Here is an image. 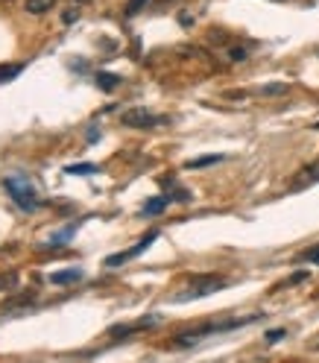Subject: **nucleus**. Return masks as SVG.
I'll return each instance as SVG.
<instances>
[{"mask_svg": "<svg viewBox=\"0 0 319 363\" xmlns=\"http://www.w3.org/2000/svg\"><path fill=\"white\" fill-rule=\"evenodd\" d=\"M226 284H228V281L220 279V276H196V279H191L188 288L179 293V299H182V302H185V299H202V296H211V293H217V290H223Z\"/></svg>", "mask_w": 319, "mask_h": 363, "instance_id": "obj_1", "label": "nucleus"}, {"mask_svg": "<svg viewBox=\"0 0 319 363\" xmlns=\"http://www.w3.org/2000/svg\"><path fill=\"white\" fill-rule=\"evenodd\" d=\"M3 188L15 196V202L24 208V211H36V208H38V196H36V191L29 188V182H24V179H3Z\"/></svg>", "mask_w": 319, "mask_h": 363, "instance_id": "obj_2", "label": "nucleus"}, {"mask_svg": "<svg viewBox=\"0 0 319 363\" xmlns=\"http://www.w3.org/2000/svg\"><path fill=\"white\" fill-rule=\"evenodd\" d=\"M120 124L132 126V129H150V126L161 124V117H156L150 108H126V112L120 115Z\"/></svg>", "mask_w": 319, "mask_h": 363, "instance_id": "obj_3", "label": "nucleus"}, {"mask_svg": "<svg viewBox=\"0 0 319 363\" xmlns=\"http://www.w3.org/2000/svg\"><path fill=\"white\" fill-rule=\"evenodd\" d=\"M156 237H158L156 232H150L144 240H138V244L132 246L129 252H120V255H108V258H106V267H117V264H126V261H132V258H138L141 252H144V249H147V246H150Z\"/></svg>", "mask_w": 319, "mask_h": 363, "instance_id": "obj_4", "label": "nucleus"}, {"mask_svg": "<svg viewBox=\"0 0 319 363\" xmlns=\"http://www.w3.org/2000/svg\"><path fill=\"white\" fill-rule=\"evenodd\" d=\"M314 182H319V161L311 164V167H305L299 176H296V185H293V188L299 191V188H305V185H314Z\"/></svg>", "mask_w": 319, "mask_h": 363, "instance_id": "obj_5", "label": "nucleus"}, {"mask_svg": "<svg viewBox=\"0 0 319 363\" xmlns=\"http://www.w3.org/2000/svg\"><path fill=\"white\" fill-rule=\"evenodd\" d=\"M50 281L53 284H76V281H82V270H59L50 276Z\"/></svg>", "mask_w": 319, "mask_h": 363, "instance_id": "obj_6", "label": "nucleus"}, {"mask_svg": "<svg viewBox=\"0 0 319 363\" xmlns=\"http://www.w3.org/2000/svg\"><path fill=\"white\" fill-rule=\"evenodd\" d=\"M167 202H170L167 196H152V200L141 208V214H144V217H156V214H161L164 208H167Z\"/></svg>", "mask_w": 319, "mask_h": 363, "instance_id": "obj_7", "label": "nucleus"}, {"mask_svg": "<svg viewBox=\"0 0 319 363\" xmlns=\"http://www.w3.org/2000/svg\"><path fill=\"white\" fill-rule=\"evenodd\" d=\"M97 85H100L103 88V91H115V88L120 85V76L117 73H97Z\"/></svg>", "mask_w": 319, "mask_h": 363, "instance_id": "obj_8", "label": "nucleus"}, {"mask_svg": "<svg viewBox=\"0 0 319 363\" xmlns=\"http://www.w3.org/2000/svg\"><path fill=\"white\" fill-rule=\"evenodd\" d=\"M56 0H27V12L29 15H41V12H50Z\"/></svg>", "mask_w": 319, "mask_h": 363, "instance_id": "obj_9", "label": "nucleus"}, {"mask_svg": "<svg viewBox=\"0 0 319 363\" xmlns=\"http://www.w3.org/2000/svg\"><path fill=\"white\" fill-rule=\"evenodd\" d=\"M64 173H71V176H91V173H97V167H94V164H68Z\"/></svg>", "mask_w": 319, "mask_h": 363, "instance_id": "obj_10", "label": "nucleus"}, {"mask_svg": "<svg viewBox=\"0 0 319 363\" xmlns=\"http://www.w3.org/2000/svg\"><path fill=\"white\" fill-rule=\"evenodd\" d=\"M217 161H223V156H205V159H193V161H188L185 167L188 170H200V167H208V164H217Z\"/></svg>", "mask_w": 319, "mask_h": 363, "instance_id": "obj_11", "label": "nucleus"}, {"mask_svg": "<svg viewBox=\"0 0 319 363\" xmlns=\"http://www.w3.org/2000/svg\"><path fill=\"white\" fill-rule=\"evenodd\" d=\"M261 94H263V97H279V94H287V85H284V82H270V85H263V88H261Z\"/></svg>", "mask_w": 319, "mask_h": 363, "instance_id": "obj_12", "label": "nucleus"}, {"mask_svg": "<svg viewBox=\"0 0 319 363\" xmlns=\"http://www.w3.org/2000/svg\"><path fill=\"white\" fill-rule=\"evenodd\" d=\"M21 73V65H9V68H0V82H6V80H12V76Z\"/></svg>", "mask_w": 319, "mask_h": 363, "instance_id": "obj_13", "label": "nucleus"}, {"mask_svg": "<svg viewBox=\"0 0 319 363\" xmlns=\"http://www.w3.org/2000/svg\"><path fill=\"white\" fill-rule=\"evenodd\" d=\"M15 284H18L15 272H6V276H0V290H9V288H15Z\"/></svg>", "mask_w": 319, "mask_h": 363, "instance_id": "obj_14", "label": "nucleus"}, {"mask_svg": "<svg viewBox=\"0 0 319 363\" xmlns=\"http://www.w3.org/2000/svg\"><path fill=\"white\" fill-rule=\"evenodd\" d=\"M284 334H287L284 328H272V331H267V343H276V340H281Z\"/></svg>", "mask_w": 319, "mask_h": 363, "instance_id": "obj_15", "label": "nucleus"}, {"mask_svg": "<svg viewBox=\"0 0 319 363\" xmlns=\"http://www.w3.org/2000/svg\"><path fill=\"white\" fill-rule=\"evenodd\" d=\"M144 3H147V0H129V6H126V15H135L138 9L144 6Z\"/></svg>", "mask_w": 319, "mask_h": 363, "instance_id": "obj_16", "label": "nucleus"}, {"mask_svg": "<svg viewBox=\"0 0 319 363\" xmlns=\"http://www.w3.org/2000/svg\"><path fill=\"white\" fill-rule=\"evenodd\" d=\"M76 18H80V12H76V9H64V15H62V21H64V24H73Z\"/></svg>", "mask_w": 319, "mask_h": 363, "instance_id": "obj_17", "label": "nucleus"}, {"mask_svg": "<svg viewBox=\"0 0 319 363\" xmlns=\"http://www.w3.org/2000/svg\"><path fill=\"white\" fill-rule=\"evenodd\" d=\"M305 261H314V264H319V246H314L311 252H305Z\"/></svg>", "mask_w": 319, "mask_h": 363, "instance_id": "obj_18", "label": "nucleus"}, {"mask_svg": "<svg viewBox=\"0 0 319 363\" xmlns=\"http://www.w3.org/2000/svg\"><path fill=\"white\" fill-rule=\"evenodd\" d=\"M305 279H307V272H296V276H293L287 284H299V281H305Z\"/></svg>", "mask_w": 319, "mask_h": 363, "instance_id": "obj_19", "label": "nucleus"}, {"mask_svg": "<svg viewBox=\"0 0 319 363\" xmlns=\"http://www.w3.org/2000/svg\"><path fill=\"white\" fill-rule=\"evenodd\" d=\"M314 349H319V337H316V340H314Z\"/></svg>", "mask_w": 319, "mask_h": 363, "instance_id": "obj_20", "label": "nucleus"}, {"mask_svg": "<svg viewBox=\"0 0 319 363\" xmlns=\"http://www.w3.org/2000/svg\"><path fill=\"white\" fill-rule=\"evenodd\" d=\"M76 3H88V0H76Z\"/></svg>", "mask_w": 319, "mask_h": 363, "instance_id": "obj_21", "label": "nucleus"}]
</instances>
